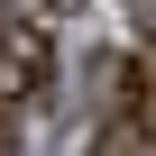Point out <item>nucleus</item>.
Here are the masks:
<instances>
[{"label":"nucleus","instance_id":"nucleus-1","mask_svg":"<svg viewBox=\"0 0 156 156\" xmlns=\"http://www.w3.org/2000/svg\"><path fill=\"white\" fill-rule=\"evenodd\" d=\"M46 83H55L46 19H28V9H0V156H19V119L46 101Z\"/></svg>","mask_w":156,"mask_h":156},{"label":"nucleus","instance_id":"nucleus-2","mask_svg":"<svg viewBox=\"0 0 156 156\" xmlns=\"http://www.w3.org/2000/svg\"><path fill=\"white\" fill-rule=\"evenodd\" d=\"M73 9H92V0H37V19L55 28V19H73Z\"/></svg>","mask_w":156,"mask_h":156}]
</instances>
